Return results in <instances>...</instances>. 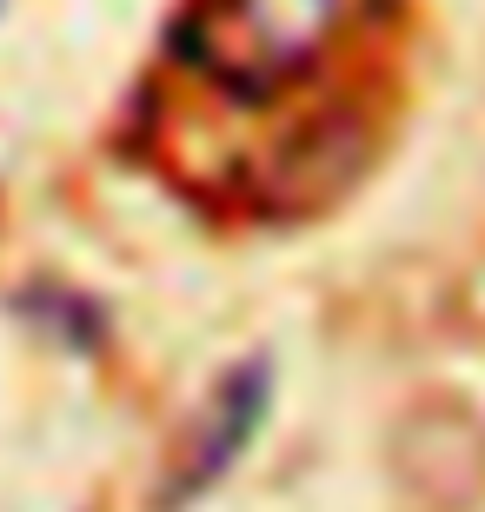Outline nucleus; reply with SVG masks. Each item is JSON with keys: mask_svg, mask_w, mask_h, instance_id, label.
<instances>
[{"mask_svg": "<svg viewBox=\"0 0 485 512\" xmlns=\"http://www.w3.org/2000/svg\"><path fill=\"white\" fill-rule=\"evenodd\" d=\"M359 14L366 0H193L173 54L226 100L260 107L313 80Z\"/></svg>", "mask_w": 485, "mask_h": 512, "instance_id": "nucleus-1", "label": "nucleus"}, {"mask_svg": "<svg viewBox=\"0 0 485 512\" xmlns=\"http://www.w3.org/2000/svg\"><path fill=\"white\" fill-rule=\"evenodd\" d=\"M266 399H273L266 360H240L213 393H206L200 413H193L187 439H180V453H173L167 479H160V506L167 512L193 506L200 493H213V486L240 466V453L253 446V433H260V419H266Z\"/></svg>", "mask_w": 485, "mask_h": 512, "instance_id": "nucleus-2", "label": "nucleus"}]
</instances>
